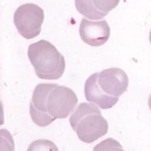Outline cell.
Returning <instances> with one entry per match:
<instances>
[{
    "label": "cell",
    "mask_w": 151,
    "mask_h": 151,
    "mask_svg": "<svg viewBox=\"0 0 151 151\" xmlns=\"http://www.w3.org/2000/svg\"><path fill=\"white\" fill-rule=\"evenodd\" d=\"M78 102L71 89L54 83L38 84L30 103L32 121L40 127L49 125L55 120L67 118Z\"/></svg>",
    "instance_id": "1"
},
{
    "label": "cell",
    "mask_w": 151,
    "mask_h": 151,
    "mask_svg": "<svg viewBox=\"0 0 151 151\" xmlns=\"http://www.w3.org/2000/svg\"><path fill=\"white\" fill-rule=\"evenodd\" d=\"M129 83V77L124 70L118 68L106 69L87 79L84 84L85 97L101 109H110L127 91Z\"/></svg>",
    "instance_id": "2"
},
{
    "label": "cell",
    "mask_w": 151,
    "mask_h": 151,
    "mask_svg": "<svg viewBox=\"0 0 151 151\" xmlns=\"http://www.w3.org/2000/svg\"><path fill=\"white\" fill-rule=\"evenodd\" d=\"M27 55L38 78L56 80L62 77L65 68L64 57L49 41L41 40L30 44Z\"/></svg>",
    "instance_id": "3"
},
{
    "label": "cell",
    "mask_w": 151,
    "mask_h": 151,
    "mask_svg": "<svg viewBox=\"0 0 151 151\" xmlns=\"http://www.w3.org/2000/svg\"><path fill=\"white\" fill-rule=\"evenodd\" d=\"M70 126L80 140L91 144L105 135L108 123L93 103H81L69 118Z\"/></svg>",
    "instance_id": "4"
},
{
    "label": "cell",
    "mask_w": 151,
    "mask_h": 151,
    "mask_svg": "<svg viewBox=\"0 0 151 151\" xmlns=\"http://www.w3.org/2000/svg\"><path fill=\"white\" fill-rule=\"evenodd\" d=\"M44 18V11L42 8L34 3H26L17 9L13 21L19 34L29 40L40 34Z\"/></svg>",
    "instance_id": "5"
},
{
    "label": "cell",
    "mask_w": 151,
    "mask_h": 151,
    "mask_svg": "<svg viewBox=\"0 0 151 151\" xmlns=\"http://www.w3.org/2000/svg\"><path fill=\"white\" fill-rule=\"evenodd\" d=\"M79 35L84 43L92 47H100L109 39L110 27L106 20L91 22L83 18L79 26Z\"/></svg>",
    "instance_id": "6"
},
{
    "label": "cell",
    "mask_w": 151,
    "mask_h": 151,
    "mask_svg": "<svg viewBox=\"0 0 151 151\" xmlns=\"http://www.w3.org/2000/svg\"><path fill=\"white\" fill-rule=\"evenodd\" d=\"M75 6L80 14L91 20H100L108 15L99 11L93 0H75Z\"/></svg>",
    "instance_id": "7"
},
{
    "label": "cell",
    "mask_w": 151,
    "mask_h": 151,
    "mask_svg": "<svg viewBox=\"0 0 151 151\" xmlns=\"http://www.w3.org/2000/svg\"><path fill=\"white\" fill-rule=\"evenodd\" d=\"M27 151H59L57 145L51 140L39 139L29 145Z\"/></svg>",
    "instance_id": "8"
},
{
    "label": "cell",
    "mask_w": 151,
    "mask_h": 151,
    "mask_svg": "<svg viewBox=\"0 0 151 151\" xmlns=\"http://www.w3.org/2000/svg\"><path fill=\"white\" fill-rule=\"evenodd\" d=\"M93 151H125L122 145L113 138H108L98 144L93 148Z\"/></svg>",
    "instance_id": "9"
},
{
    "label": "cell",
    "mask_w": 151,
    "mask_h": 151,
    "mask_svg": "<svg viewBox=\"0 0 151 151\" xmlns=\"http://www.w3.org/2000/svg\"><path fill=\"white\" fill-rule=\"evenodd\" d=\"M120 0H93L95 7L103 13H108L115 8Z\"/></svg>",
    "instance_id": "10"
},
{
    "label": "cell",
    "mask_w": 151,
    "mask_h": 151,
    "mask_svg": "<svg viewBox=\"0 0 151 151\" xmlns=\"http://www.w3.org/2000/svg\"><path fill=\"white\" fill-rule=\"evenodd\" d=\"M149 103V106L150 109L151 110V94H150V95L149 98V103Z\"/></svg>",
    "instance_id": "11"
},
{
    "label": "cell",
    "mask_w": 151,
    "mask_h": 151,
    "mask_svg": "<svg viewBox=\"0 0 151 151\" xmlns=\"http://www.w3.org/2000/svg\"><path fill=\"white\" fill-rule=\"evenodd\" d=\"M149 41H150V43L151 44V30H150V33H149Z\"/></svg>",
    "instance_id": "12"
}]
</instances>
